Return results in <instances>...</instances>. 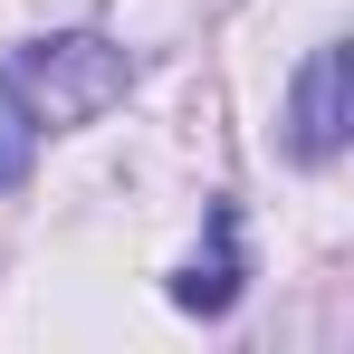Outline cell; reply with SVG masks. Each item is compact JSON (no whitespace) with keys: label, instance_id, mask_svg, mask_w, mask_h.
<instances>
[{"label":"cell","instance_id":"obj_1","mask_svg":"<svg viewBox=\"0 0 354 354\" xmlns=\"http://www.w3.org/2000/svg\"><path fill=\"white\" fill-rule=\"evenodd\" d=\"M124 86H134V58H124L115 39H96V29L29 39V48L0 58V96H10V115L29 124V134H77V124H96L106 106H124Z\"/></svg>","mask_w":354,"mask_h":354},{"label":"cell","instance_id":"obj_2","mask_svg":"<svg viewBox=\"0 0 354 354\" xmlns=\"http://www.w3.org/2000/svg\"><path fill=\"white\" fill-rule=\"evenodd\" d=\"M345 48H306L297 67V96H288V153L297 163H335L345 153Z\"/></svg>","mask_w":354,"mask_h":354},{"label":"cell","instance_id":"obj_3","mask_svg":"<svg viewBox=\"0 0 354 354\" xmlns=\"http://www.w3.org/2000/svg\"><path fill=\"white\" fill-rule=\"evenodd\" d=\"M173 306L182 316H230L239 306V221H230V201L211 211V259H192L173 278Z\"/></svg>","mask_w":354,"mask_h":354}]
</instances>
